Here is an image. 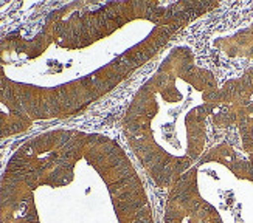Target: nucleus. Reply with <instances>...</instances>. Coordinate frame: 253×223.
I'll return each mask as SVG.
<instances>
[{
  "mask_svg": "<svg viewBox=\"0 0 253 223\" xmlns=\"http://www.w3.org/2000/svg\"><path fill=\"white\" fill-rule=\"evenodd\" d=\"M216 2H73L0 37V140L89 109Z\"/></svg>",
  "mask_w": 253,
  "mask_h": 223,
  "instance_id": "f257e3e1",
  "label": "nucleus"
},
{
  "mask_svg": "<svg viewBox=\"0 0 253 223\" xmlns=\"http://www.w3.org/2000/svg\"><path fill=\"white\" fill-rule=\"evenodd\" d=\"M0 223H154V214L137 167L114 138L53 129L8 160Z\"/></svg>",
  "mask_w": 253,
  "mask_h": 223,
  "instance_id": "f03ea898",
  "label": "nucleus"
},
{
  "mask_svg": "<svg viewBox=\"0 0 253 223\" xmlns=\"http://www.w3.org/2000/svg\"><path fill=\"white\" fill-rule=\"evenodd\" d=\"M217 92L214 73L190 47L175 45L132 98L123 133L156 186L171 187L205 153Z\"/></svg>",
  "mask_w": 253,
  "mask_h": 223,
  "instance_id": "7ed1b4c3",
  "label": "nucleus"
},
{
  "mask_svg": "<svg viewBox=\"0 0 253 223\" xmlns=\"http://www.w3.org/2000/svg\"><path fill=\"white\" fill-rule=\"evenodd\" d=\"M163 223H253V157L228 143L205 150L169 187Z\"/></svg>",
  "mask_w": 253,
  "mask_h": 223,
  "instance_id": "20e7f679",
  "label": "nucleus"
},
{
  "mask_svg": "<svg viewBox=\"0 0 253 223\" xmlns=\"http://www.w3.org/2000/svg\"><path fill=\"white\" fill-rule=\"evenodd\" d=\"M211 121L217 127H236L241 148L253 157V67L219 85Z\"/></svg>",
  "mask_w": 253,
  "mask_h": 223,
  "instance_id": "39448f33",
  "label": "nucleus"
},
{
  "mask_svg": "<svg viewBox=\"0 0 253 223\" xmlns=\"http://www.w3.org/2000/svg\"><path fill=\"white\" fill-rule=\"evenodd\" d=\"M216 47L228 58L253 59V20L249 27L241 28L228 36L219 37L216 40Z\"/></svg>",
  "mask_w": 253,
  "mask_h": 223,
  "instance_id": "423d86ee",
  "label": "nucleus"
}]
</instances>
